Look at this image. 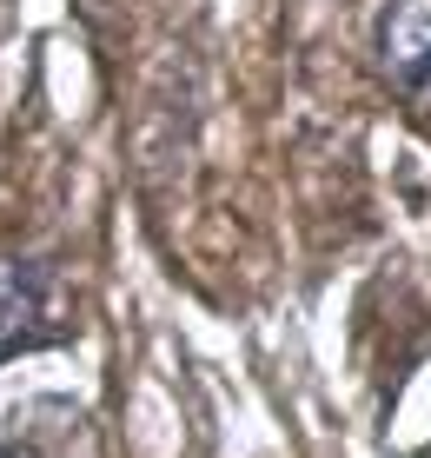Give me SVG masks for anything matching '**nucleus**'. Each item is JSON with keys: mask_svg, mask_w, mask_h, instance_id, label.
Segmentation results:
<instances>
[{"mask_svg": "<svg viewBox=\"0 0 431 458\" xmlns=\"http://www.w3.org/2000/svg\"><path fill=\"white\" fill-rule=\"evenodd\" d=\"M73 326L80 306L67 286V266L46 252H0V366L73 339Z\"/></svg>", "mask_w": 431, "mask_h": 458, "instance_id": "f257e3e1", "label": "nucleus"}, {"mask_svg": "<svg viewBox=\"0 0 431 458\" xmlns=\"http://www.w3.org/2000/svg\"><path fill=\"white\" fill-rule=\"evenodd\" d=\"M372 73L411 120H431V0H385L378 7Z\"/></svg>", "mask_w": 431, "mask_h": 458, "instance_id": "f03ea898", "label": "nucleus"}, {"mask_svg": "<svg viewBox=\"0 0 431 458\" xmlns=\"http://www.w3.org/2000/svg\"><path fill=\"white\" fill-rule=\"evenodd\" d=\"M0 458H40V452L27 445V438H0Z\"/></svg>", "mask_w": 431, "mask_h": 458, "instance_id": "7ed1b4c3", "label": "nucleus"}]
</instances>
